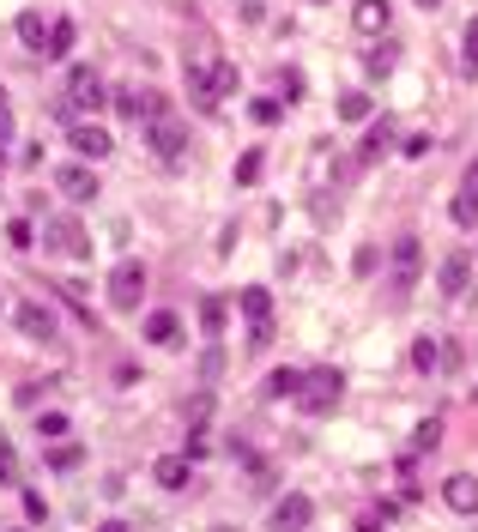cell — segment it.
Instances as JSON below:
<instances>
[{"instance_id":"obj_12","label":"cell","mask_w":478,"mask_h":532,"mask_svg":"<svg viewBox=\"0 0 478 532\" xmlns=\"http://www.w3.org/2000/svg\"><path fill=\"white\" fill-rule=\"evenodd\" d=\"M152 478H158L164 490H188V478H194V460H188V454H164V460L152 466Z\"/></svg>"},{"instance_id":"obj_26","label":"cell","mask_w":478,"mask_h":532,"mask_svg":"<svg viewBox=\"0 0 478 532\" xmlns=\"http://www.w3.org/2000/svg\"><path fill=\"white\" fill-rule=\"evenodd\" d=\"M248 115H255L261 128H273L278 115H285V103H278V98H255V103H248Z\"/></svg>"},{"instance_id":"obj_27","label":"cell","mask_w":478,"mask_h":532,"mask_svg":"<svg viewBox=\"0 0 478 532\" xmlns=\"http://www.w3.org/2000/svg\"><path fill=\"white\" fill-rule=\"evenodd\" d=\"M340 115H345V121H370V98H364V91H345Z\"/></svg>"},{"instance_id":"obj_34","label":"cell","mask_w":478,"mask_h":532,"mask_svg":"<svg viewBox=\"0 0 478 532\" xmlns=\"http://www.w3.org/2000/svg\"><path fill=\"white\" fill-rule=\"evenodd\" d=\"M36 430H43V435H67V418H61V411H43Z\"/></svg>"},{"instance_id":"obj_15","label":"cell","mask_w":478,"mask_h":532,"mask_svg":"<svg viewBox=\"0 0 478 532\" xmlns=\"http://www.w3.org/2000/svg\"><path fill=\"white\" fill-rule=\"evenodd\" d=\"M381 152H394V121H388V115H381V121H370V133H364V152H357V158H364V164H376Z\"/></svg>"},{"instance_id":"obj_43","label":"cell","mask_w":478,"mask_h":532,"mask_svg":"<svg viewBox=\"0 0 478 532\" xmlns=\"http://www.w3.org/2000/svg\"><path fill=\"white\" fill-rule=\"evenodd\" d=\"M0 103H6V91H0Z\"/></svg>"},{"instance_id":"obj_4","label":"cell","mask_w":478,"mask_h":532,"mask_svg":"<svg viewBox=\"0 0 478 532\" xmlns=\"http://www.w3.org/2000/svg\"><path fill=\"white\" fill-rule=\"evenodd\" d=\"M418 272H424V242H418V236H400V242H394V291H400V297L418 285Z\"/></svg>"},{"instance_id":"obj_5","label":"cell","mask_w":478,"mask_h":532,"mask_svg":"<svg viewBox=\"0 0 478 532\" xmlns=\"http://www.w3.org/2000/svg\"><path fill=\"white\" fill-rule=\"evenodd\" d=\"M67 103L73 109H103V103H109V91H103V79L91 66H73L67 73Z\"/></svg>"},{"instance_id":"obj_14","label":"cell","mask_w":478,"mask_h":532,"mask_svg":"<svg viewBox=\"0 0 478 532\" xmlns=\"http://www.w3.org/2000/svg\"><path fill=\"white\" fill-rule=\"evenodd\" d=\"M55 182H61V194H67V200H91V194H98V176H91L85 164H67Z\"/></svg>"},{"instance_id":"obj_24","label":"cell","mask_w":478,"mask_h":532,"mask_svg":"<svg viewBox=\"0 0 478 532\" xmlns=\"http://www.w3.org/2000/svg\"><path fill=\"white\" fill-rule=\"evenodd\" d=\"M411 364H418L424 375H430V369L443 364V345H436V339H418V345H411Z\"/></svg>"},{"instance_id":"obj_38","label":"cell","mask_w":478,"mask_h":532,"mask_svg":"<svg viewBox=\"0 0 478 532\" xmlns=\"http://www.w3.org/2000/svg\"><path fill=\"white\" fill-rule=\"evenodd\" d=\"M466 188H473V194H478V158H473V164H466Z\"/></svg>"},{"instance_id":"obj_39","label":"cell","mask_w":478,"mask_h":532,"mask_svg":"<svg viewBox=\"0 0 478 532\" xmlns=\"http://www.w3.org/2000/svg\"><path fill=\"white\" fill-rule=\"evenodd\" d=\"M98 532H128V527H121V520H103V527Z\"/></svg>"},{"instance_id":"obj_6","label":"cell","mask_w":478,"mask_h":532,"mask_svg":"<svg viewBox=\"0 0 478 532\" xmlns=\"http://www.w3.org/2000/svg\"><path fill=\"white\" fill-rule=\"evenodd\" d=\"M67 145H73V152H79V158H91V164H98V158H109V152H115V139H109V133H103V128H91V121H73Z\"/></svg>"},{"instance_id":"obj_20","label":"cell","mask_w":478,"mask_h":532,"mask_svg":"<svg viewBox=\"0 0 478 532\" xmlns=\"http://www.w3.org/2000/svg\"><path fill=\"white\" fill-rule=\"evenodd\" d=\"M145 339H152V345H176V339H182V321H176L170 309H158V315L145 321Z\"/></svg>"},{"instance_id":"obj_37","label":"cell","mask_w":478,"mask_h":532,"mask_svg":"<svg viewBox=\"0 0 478 532\" xmlns=\"http://www.w3.org/2000/svg\"><path fill=\"white\" fill-rule=\"evenodd\" d=\"M0 139H12V109L0 103Z\"/></svg>"},{"instance_id":"obj_11","label":"cell","mask_w":478,"mask_h":532,"mask_svg":"<svg viewBox=\"0 0 478 532\" xmlns=\"http://www.w3.org/2000/svg\"><path fill=\"white\" fill-rule=\"evenodd\" d=\"M309 497H285V502H273V532H303L309 527Z\"/></svg>"},{"instance_id":"obj_8","label":"cell","mask_w":478,"mask_h":532,"mask_svg":"<svg viewBox=\"0 0 478 532\" xmlns=\"http://www.w3.org/2000/svg\"><path fill=\"white\" fill-rule=\"evenodd\" d=\"M49 242H55L61 254H73V261H85V254H91V236L79 231L73 218H49Z\"/></svg>"},{"instance_id":"obj_7","label":"cell","mask_w":478,"mask_h":532,"mask_svg":"<svg viewBox=\"0 0 478 532\" xmlns=\"http://www.w3.org/2000/svg\"><path fill=\"white\" fill-rule=\"evenodd\" d=\"M182 145H188V133H182V128L170 121V115L158 109V115H152V152H158V158H170V164H176V158H182Z\"/></svg>"},{"instance_id":"obj_31","label":"cell","mask_w":478,"mask_h":532,"mask_svg":"<svg viewBox=\"0 0 478 532\" xmlns=\"http://www.w3.org/2000/svg\"><path fill=\"white\" fill-rule=\"evenodd\" d=\"M200 321H206V332H218V327H224V302L206 297V302H200Z\"/></svg>"},{"instance_id":"obj_10","label":"cell","mask_w":478,"mask_h":532,"mask_svg":"<svg viewBox=\"0 0 478 532\" xmlns=\"http://www.w3.org/2000/svg\"><path fill=\"white\" fill-rule=\"evenodd\" d=\"M436 285H443L448 297H466V285H473V261H466V254H448V261L436 266Z\"/></svg>"},{"instance_id":"obj_17","label":"cell","mask_w":478,"mask_h":532,"mask_svg":"<svg viewBox=\"0 0 478 532\" xmlns=\"http://www.w3.org/2000/svg\"><path fill=\"white\" fill-rule=\"evenodd\" d=\"M303 394V369H273L267 375V399H297Z\"/></svg>"},{"instance_id":"obj_35","label":"cell","mask_w":478,"mask_h":532,"mask_svg":"<svg viewBox=\"0 0 478 532\" xmlns=\"http://www.w3.org/2000/svg\"><path fill=\"white\" fill-rule=\"evenodd\" d=\"M466 73H478V19L466 25Z\"/></svg>"},{"instance_id":"obj_36","label":"cell","mask_w":478,"mask_h":532,"mask_svg":"<svg viewBox=\"0 0 478 532\" xmlns=\"http://www.w3.org/2000/svg\"><path fill=\"white\" fill-rule=\"evenodd\" d=\"M400 152H406V158H424V152H430V133H411V139L400 145Z\"/></svg>"},{"instance_id":"obj_19","label":"cell","mask_w":478,"mask_h":532,"mask_svg":"<svg viewBox=\"0 0 478 532\" xmlns=\"http://www.w3.org/2000/svg\"><path fill=\"white\" fill-rule=\"evenodd\" d=\"M19 327L31 332V339H55V315L36 309V302H25V309H19Z\"/></svg>"},{"instance_id":"obj_40","label":"cell","mask_w":478,"mask_h":532,"mask_svg":"<svg viewBox=\"0 0 478 532\" xmlns=\"http://www.w3.org/2000/svg\"><path fill=\"white\" fill-rule=\"evenodd\" d=\"M418 6H424V12H430V6H443V0H418Z\"/></svg>"},{"instance_id":"obj_16","label":"cell","mask_w":478,"mask_h":532,"mask_svg":"<svg viewBox=\"0 0 478 532\" xmlns=\"http://www.w3.org/2000/svg\"><path fill=\"white\" fill-rule=\"evenodd\" d=\"M212 73H218V61H206V55H194V61H188V91H194L206 109H212Z\"/></svg>"},{"instance_id":"obj_42","label":"cell","mask_w":478,"mask_h":532,"mask_svg":"<svg viewBox=\"0 0 478 532\" xmlns=\"http://www.w3.org/2000/svg\"><path fill=\"white\" fill-rule=\"evenodd\" d=\"M0 164H6V152H0Z\"/></svg>"},{"instance_id":"obj_25","label":"cell","mask_w":478,"mask_h":532,"mask_svg":"<svg viewBox=\"0 0 478 532\" xmlns=\"http://www.w3.org/2000/svg\"><path fill=\"white\" fill-rule=\"evenodd\" d=\"M231 91H237V66H231V61H218V73H212V103H224Z\"/></svg>"},{"instance_id":"obj_21","label":"cell","mask_w":478,"mask_h":532,"mask_svg":"<svg viewBox=\"0 0 478 532\" xmlns=\"http://www.w3.org/2000/svg\"><path fill=\"white\" fill-rule=\"evenodd\" d=\"M448 218H454L460 231H473V224H478V194H473V188H460V194H454V206H448Z\"/></svg>"},{"instance_id":"obj_30","label":"cell","mask_w":478,"mask_h":532,"mask_svg":"<svg viewBox=\"0 0 478 532\" xmlns=\"http://www.w3.org/2000/svg\"><path fill=\"white\" fill-rule=\"evenodd\" d=\"M364 66H370V73H394V49H388V43H376V49H370V55H364Z\"/></svg>"},{"instance_id":"obj_32","label":"cell","mask_w":478,"mask_h":532,"mask_svg":"<svg viewBox=\"0 0 478 532\" xmlns=\"http://www.w3.org/2000/svg\"><path fill=\"white\" fill-rule=\"evenodd\" d=\"M436 442H443V424H436V418H430V424H418V435H411V448H436Z\"/></svg>"},{"instance_id":"obj_13","label":"cell","mask_w":478,"mask_h":532,"mask_svg":"<svg viewBox=\"0 0 478 532\" xmlns=\"http://www.w3.org/2000/svg\"><path fill=\"white\" fill-rule=\"evenodd\" d=\"M388 19H394V6H388V0H357V6H351V25H357V31H388Z\"/></svg>"},{"instance_id":"obj_2","label":"cell","mask_w":478,"mask_h":532,"mask_svg":"<svg viewBox=\"0 0 478 532\" xmlns=\"http://www.w3.org/2000/svg\"><path fill=\"white\" fill-rule=\"evenodd\" d=\"M139 297H145V266L121 261L109 272V302H115V309H139Z\"/></svg>"},{"instance_id":"obj_41","label":"cell","mask_w":478,"mask_h":532,"mask_svg":"<svg viewBox=\"0 0 478 532\" xmlns=\"http://www.w3.org/2000/svg\"><path fill=\"white\" fill-rule=\"evenodd\" d=\"M212 532H231V527H212Z\"/></svg>"},{"instance_id":"obj_22","label":"cell","mask_w":478,"mask_h":532,"mask_svg":"<svg viewBox=\"0 0 478 532\" xmlns=\"http://www.w3.org/2000/svg\"><path fill=\"white\" fill-rule=\"evenodd\" d=\"M19 36L43 55V49H49V25H43V12H19Z\"/></svg>"},{"instance_id":"obj_28","label":"cell","mask_w":478,"mask_h":532,"mask_svg":"<svg viewBox=\"0 0 478 532\" xmlns=\"http://www.w3.org/2000/svg\"><path fill=\"white\" fill-rule=\"evenodd\" d=\"M79 460H85V448H79V442H61V448L49 454V466H55V472H73Z\"/></svg>"},{"instance_id":"obj_3","label":"cell","mask_w":478,"mask_h":532,"mask_svg":"<svg viewBox=\"0 0 478 532\" xmlns=\"http://www.w3.org/2000/svg\"><path fill=\"white\" fill-rule=\"evenodd\" d=\"M237 309L248 315V327H255V339H248V345H267V339H273V297H267L261 285H248V291L237 297Z\"/></svg>"},{"instance_id":"obj_23","label":"cell","mask_w":478,"mask_h":532,"mask_svg":"<svg viewBox=\"0 0 478 532\" xmlns=\"http://www.w3.org/2000/svg\"><path fill=\"white\" fill-rule=\"evenodd\" d=\"M261 164H267V158H261V145H248V152L237 158V182H242V188H255V182H261Z\"/></svg>"},{"instance_id":"obj_33","label":"cell","mask_w":478,"mask_h":532,"mask_svg":"<svg viewBox=\"0 0 478 532\" xmlns=\"http://www.w3.org/2000/svg\"><path fill=\"white\" fill-rule=\"evenodd\" d=\"M31 224H25V218H12V224H6V242H12V248H31Z\"/></svg>"},{"instance_id":"obj_29","label":"cell","mask_w":478,"mask_h":532,"mask_svg":"<svg viewBox=\"0 0 478 532\" xmlns=\"http://www.w3.org/2000/svg\"><path fill=\"white\" fill-rule=\"evenodd\" d=\"M0 484H19V448L0 435Z\"/></svg>"},{"instance_id":"obj_9","label":"cell","mask_w":478,"mask_h":532,"mask_svg":"<svg viewBox=\"0 0 478 532\" xmlns=\"http://www.w3.org/2000/svg\"><path fill=\"white\" fill-rule=\"evenodd\" d=\"M443 502L454 508V514H478V478L473 472H454L443 484Z\"/></svg>"},{"instance_id":"obj_18","label":"cell","mask_w":478,"mask_h":532,"mask_svg":"<svg viewBox=\"0 0 478 532\" xmlns=\"http://www.w3.org/2000/svg\"><path fill=\"white\" fill-rule=\"evenodd\" d=\"M73 19H55V25H49V49H43V55H49V61H67L73 55Z\"/></svg>"},{"instance_id":"obj_1","label":"cell","mask_w":478,"mask_h":532,"mask_svg":"<svg viewBox=\"0 0 478 532\" xmlns=\"http://www.w3.org/2000/svg\"><path fill=\"white\" fill-rule=\"evenodd\" d=\"M340 394H345V375H340V369H315V375H303L297 405H303L309 418H327V411L340 405Z\"/></svg>"}]
</instances>
